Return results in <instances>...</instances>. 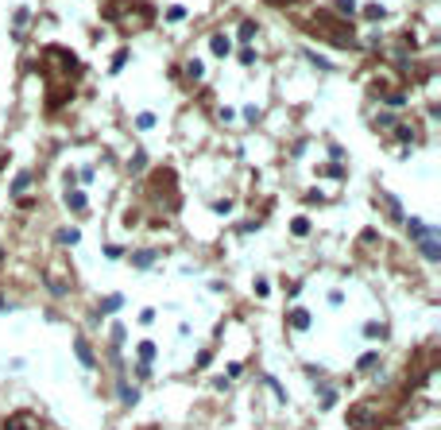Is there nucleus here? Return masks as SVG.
Instances as JSON below:
<instances>
[{"label": "nucleus", "instance_id": "f257e3e1", "mask_svg": "<svg viewBox=\"0 0 441 430\" xmlns=\"http://www.w3.org/2000/svg\"><path fill=\"white\" fill-rule=\"evenodd\" d=\"M302 28L314 31L318 39L337 43V47L352 43V24H348V20H337V16H329V12H318V16H310V20H302Z\"/></svg>", "mask_w": 441, "mask_h": 430}, {"label": "nucleus", "instance_id": "f03ea898", "mask_svg": "<svg viewBox=\"0 0 441 430\" xmlns=\"http://www.w3.org/2000/svg\"><path fill=\"white\" fill-rule=\"evenodd\" d=\"M4 430H39V418L31 415V411H16V415L4 422Z\"/></svg>", "mask_w": 441, "mask_h": 430}, {"label": "nucleus", "instance_id": "7ed1b4c3", "mask_svg": "<svg viewBox=\"0 0 441 430\" xmlns=\"http://www.w3.org/2000/svg\"><path fill=\"white\" fill-rule=\"evenodd\" d=\"M209 51H213L217 59H224V55L232 51V39H228V35H213V39H209Z\"/></svg>", "mask_w": 441, "mask_h": 430}, {"label": "nucleus", "instance_id": "20e7f679", "mask_svg": "<svg viewBox=\"0 0 441 430\" xmlns=\"http://www.w3.org/2000/svg\"><path fill=\"white\" fill-rule=\"evenodd\" d=\"M74 349H78V360L86 364V368H93L97 360H93V353H89V345H86V337H74Z\"/></svg>", "mask_w": 441, "mask_h": 430}, {"label": "nucleus", "instance_id": "39448f33", "mask_svg": "<svg viewBox=\"0 0 441 430\" xmlns=\"http://www.w3.org/2000/svg\"><path fill=\"white\" fill-rule=\"evenodd\" d=\"M418 244H422V256H426V260H441V248H438V240H434V233L422 237Z\"/></svg>", "mask_w": 441, "mask_h": 430}, {"label": "nucleus", "instance_id": "423d86ee", "mask_svg": "<svg viewBox=\"0 0 441 430\" xmlns=\"http://www.w3.org/2000/svg\"><path fill=\"white\" fill-rule=\"evenodd\" d=\"M66 202H70V209H78V213H82V209H89V206H86V194H82V190H66Z\"/></svg>", "mask_w": 441, "mask_h": 430}, {"label": "nucleus", "instance_id": "0eeeda50", "mask_svg": "<svg viewBox=\"0 0 441 430\" xmlns=\"http://www.w3.org/2000/svg\"><path fill=\"white\" fill-rule=\"evenodd\" d=\"M406 233H410V240H422V237H430V229H426L422 221H414V217L406 221Z\"/></svg>", "mask_w": 441, "mask_h": 430}, {"label": "nucleus", "instance_id": "6e6552de", "mask_svg": "<svg viewBox=\"0 0 441 430\" xmlns=\"http://www.w3.org/2000/svg\"><path fill=\"white\" fill-rule=\"evenodd\" d=\"M290 326H294V329H306V326H310V314H306V310H294V314H290Z\"/></svg>", "mask_w": 441, "mask_h": 430}, {"label": "nucleus", "instance_id": "1a4fd4ad", "mask_svg": "<svg viewBox=\"0 0 441 430\" xmlns=\"http://www.w3.org/2000/svg\"><path fill=\"white\" fill-rule=\"evenodd\" d=\"M58 240H62V244H78L82 233H78V229H58Z\"/></svg>", "mask_w": 441, "mask_h": 430}, {"label": "nucleus", "instance_id": "9d476101", "mask_svg": "<svg viewBox=\"0 0 441 430\" xmlns=\"http://www.w3.org/2000/svg\"><path fill=\"white\" fill-rule=\"evenodd\" d=\"M151 260H155V252H151V248H147V252H136V256H132V264H136V267H147Z\"/></svg>", "mask_w": 441, "mask_h": 430}, {"label": "nucleus", "instance_id": "9b49d317", "mask_svg": "<svg viewBox=\"0 0 441 430\" xmlns=\"http://www.w3.org/2000/svg\"><path fill=\"white\" fill-rule=\"evenodd\" d=\"M290 229L298 233V237H306V233H310V221H306V217H294V221H290Z\"/></svg>", "mask_w": 441, "mask_h": 430}, {"label": "nucleus", "instance_id": "f8f14e48", "mask_svg": "<svg viewBox=\"0 0 441 430\" xmlns=\"http://www.w3.org/2000/svg\"><path fill=\"white\" fill-rule=\"evenodd\" d=\"M120 302H124L120 295H108V298H104V306H101V310H104V314H112V310H120Z\"/></svg>", "mask_w": 441, "mask_h": 430}, {"label": "nucleus", "instance_id": "ddd939ff", "mask_svg": "<svg viewBox=\"0 0 441 430\" xmlns=\"http://www.w3.org/2000/svg\"><path fill=\"white\" fill-rule=\"evenodd\" d=\"M364 16H368V20H383V16H387V12H383L380 4H368V8H364Z\"/></svg>", "mask_w": 441, "mask_h": 430}, {"label": "nucleus", "instance_id": "4468645a", "mask_svg": "<svg viewBox=\"0 0 441 430\" xmlns=\"http://www.w3.org/2000/svg\"><path fill=\"white\" fill-rule=\"evenodd\" d=\"M252 35H256V24H252V20H244V24H240V39H252Z\"/></svg>", "mask_w": 441, "mask_h": 430}, {"label": "nucleus", "instance_id": "2eb2a0df", "mask_svg": "<svg viewBox=\"0 0 441 430\" xmlns=\"http://www.w3.org/2000/svg\"><path fill=\"white\" fill-rule=\"evenodd\" d=\"M364 333H368V337H383V326H380V322H368Z\"/></svg>", "mask_w": 441, "mask_h": 430}, {"label": "nucleus", "instance_id": "dca6fc26", "mask_svg": "<svg viewBox=\"0 0 441 430\" xmlns=\"http://www.w3.org/2000/svg\"><path fill=\"white\" fill-rule=\"evenodd\" d=\"M182 16H186V8H178V4H174V8H166V20H170V24H178Z\"/></svg>", "mask_w": 441, "mask_h": 430}, {"label": "nucleus", "instance_id": "f3484780", "mask_svg": "<svg viewBox=\"0 0 441 430\" xmlns=\"http://www.w3.org/2000/svg\"><path fill=\"white\" fill-rule=\"evenodd\" d=\"M398 140H402V144H414V132L406 128V124H398Z\"/></svg>", "mask_w": 441, "mask_h": 430}, {"label": "nucleus", "instance_id": "a211bd4d", "mask_svg": "<svg viewBox=\"0 0 441 430\" xmlns=\"http://www.w3.org/2000/svg\"><path fill=\"white\" fill-rule=\"evenodd\" d=\"M376 360H380L376 353H364V356H360V368H376Z\"/></svg>", "mask_w": 441, "mask_h": 430}, {"label": "nucleus", "instance_id": "6ab92c4d", "mask_svg": "<svg viewBox=\"0 0 441 430\" xmlns=\"http://www.w3.org/2000/svg\"><path fill=\"white\" fill-rule=\"evenodd\" d=\"M28 182H31V175H20V178L12 182V190H16V194H20V190H28Z\"/></svg>", "mask_w": 441, "mask_h": 430}, {"label": "nucleus", "instance_id": "aec40b11", "mask_svg": "<svg viewBox=\"0 0 441 430\" xmlns=\"http://www.w3.org/2000/svg\"><path fill=\"white\" fill-rule=\"evenodd\" d=\"M140 356H144V360H151V356H155V345L144 341V345H140Z\"/></svg>", "mask_w": 441, "mask_h": 430}, {"label": "nucleus", "instance_id": "412c9836", "mask_svg": "<svg viewBox=\"0 0 441 430\" xmlns=\"http://www.w3.org/2000/svg\"><path fill=\"white\" fill-rule=\"evenodd\" d=\"M337 8H340L344 16H352V12H356V4H352V0H337Z\"/></svg>", "mask_w": 441, "mask_h": 430}]
</instances>
